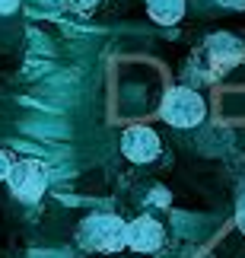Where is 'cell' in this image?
I'll list each match as a JSON object with an SVG mask.
<instances>
[{"label":"cell","instance_id":"obj_1","mask_svg":"<svg viewBox=\"0 0 245 258\" xmlns=\"http://www.w3.org/2000/svg\"><path fill=\"white\" fill-rule=\"evenodd\" d=\"M76 242L86 252H118L127 245V223L118 214H90L76 226Z\"/></svg>","mask_w":245,"mask_h":258},{"label":"cell","instance_id":"obj_2","mask_svg":"<svg viewBox=\"0 0 245 258\" xmlns=\"http://www.w3.org/2000/svg\"><path fill=\"white\" fill-rule=\"evenodd\" d=\"M162 121L172 124V127H194L204 121L207 115V102L198 89H188V86H172L169 93L162 96V108H159Z\"/></svg>","mask_w":245,"mask_h":258},{"label":"cell","instance_id":"obj_3","mask_svg":"<svg viewBox=\"0 0 245 258\" xmlns=\"http://www.w3.org/2000/svg\"><path fill=\"white\" fill-rule=\"evenodd\" d=\"M7 185L19 201L26 204H35L38 198L45 195L48 188V172L38 160H16L10 166V175H7Z\"/></svg>","mask_w":245,"mask_h":258},{"label":"cell","instance_id":"obj_4","mask_svg":"<svg viewBox=\"0 0 245 258\" xmlns=\"http://www.w3.org/2000/svg\"><path fill=\"white\" fill-rule=\"evenodd\" d=\"M204 54H207L213 74H226L232 64L242 61L245 42H239V38H232L226 32H217V35H210L207 42H204Z\"/></svg>","mask_w":245,"mask_h":258},{"label":"cell","instance_id":"obj_5","mask_svg":"<svg viewBox=\"0 0 245 258\" xmlns=\"http://www.w3.org/2000/svg\"><path fill=\"white\" fill-rule=\"evenodd\" d=\"M159 150H162V144H159L153 127L137 124V127H127L124 137H121V153L131 163H153L159 156Z\"/></svg>","mask_w":245,"mask_h":258},{"label":"cell","instance_id":"obj_6","mask_svg":"<svg viewBox=\"0 0 245 258\" xmlns=\"http://www.w3.org/2000/svg\"><path fill=\"white\" fill-rule=\"evenodd\" d=\"M162 242H166V230L150 214H140V217H134V220L127 223V249L146 255V252L162 249Z\"/></svg>","mask_w":245,"mask_h":258},{"label":"cell","instance_id":"obj_7","mask_svg":"<svg viewBox=\"0 0 245 258\" xmlns=\"http://www.w3.org/2000/svg\"><path fill=\"white\" fill-rule=\"evenodd\" d=\"M146 13L159 26H175L185 16V0H146Z\"/></svg>","mask_w":245,"mask_h":258},{"label":"cell","instance_id":"obj_8","mask_svg":"<svg viewBox=\"0 0 245 258\" xmlns=\"http://www.w3.org/2000/svg\"><path fill=\"white\" fill-rule=\"evenodd\" d=\"M10 166H13V160L0 150V182H7V175H10Z\"/></svg>","mask_w":245,"mask_h":258},{"label":"cell","instance_id":"obj_9","mask_svg":"<svg viewBox=\"0 0 245 258\" xmlns=\"http://www.w3.org/2000/svg\"><path fill=\"white\" fill-rule=\"evenodd\" d=\"M236 223H239V230L245 233V195L239 198V207H236Z\"/></svg>","mask_w":245,"mask_h":258},{"label":"cell","instance_id":"obj_10","mask_svg":"<svg viewBox=\"0 0 245 258\" xmlns=\"http://www.w3.org/2000/svg\"><path fill=\"white\" fill-rule=\"evenodd\" d=\"M16 10H19V0H0V16L16 13Z\"/></svg>","mask_w":245,"mask_h":258},{"label":"cell","instance_id":"obj_11","mask_svg":"<svg viewBox=\"0 0 245 258\" xmlns=\"http://www.w3.org/2000/svg\"><path fill=\"white\" fill-rule=\"evenodd\" d=\"M220 7H229V10H245V0H217Z\"/></svg>","mask_w":245,"mask_h":258},{"label":"cell","instance_id":"obj_12","mask_svg":"<svg viewBox=\"0 0 245 258\" xmlns=\"http://www.w3.org/2000/svg\"><path fill=\"white\" fill-rule=\"evenodd\" d=\"M73 4H76V7H83V10H90V7L99 4V0H73Z\"/></svg>","mask_w":245,"mask_h":258}]
</instances>
